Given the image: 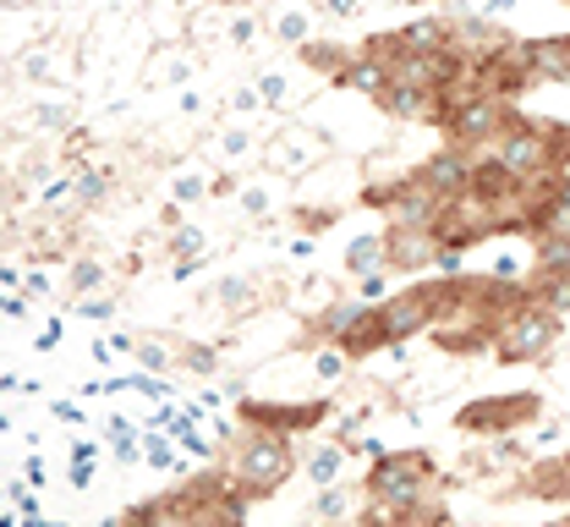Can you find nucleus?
Instances as JSON below:
<instances>
[{"label":"nucleus","instance_id":"7c9ffc66","mask_svg":"<svg viewBox=\"0 0 570 527\" xmlns=\"http://www.w3.org/2000/svg\"><path fill=\"white\" fill-rule=\"evenodd\" d=\"M209 149L219 154V159H225V165H236V159H247V154H253V138H247V133H236V127H230V133H219V138H214Z\"/></svg>","mask_w":570,"mask_h":527},{"label":"nucleus","instance_id":"49530a36","mask_svg":"<svg viewBox=\"0 0 570 527\" xmlns=\"http://www.w3.org/2000/svg\"><path fill=\"white\" fill-rule=\"evenodd\" d=\"M412 6H417V0H412Z\"/></svg>","mask_w":570,"mask_h":527},{"label":"nucleus","instance_id":"79ce46f5","mask_svg":"<svg viewBox=\"0 0 570 527\" xmlns=\"http://www.w3.org/2000/svg\"><path fill=\"white\" fill-rule=\"evenodd\" d=\"M346 451H356V456H367V461H373V456H384V446H379V440H346Z\"/></svg>","mask_w":570,"mask_h":527},{"label":"nucleus","instance_id":"37998d69","mask_svg":"<svg viewBox=\"0 0 570 527\" xmlns=\"http://www.w3.org/2000/svg\"><path fill=\"white\" fill-rule=\"evenodd\" d=\"M0 313H6V319H22V313H28V297H0Z\"/></svg>","mask_w":570,"mask_h":527},{"label":"nucleus","instance_id":"e433bc0d","mask_svg":"<svg viewBox=\"0 0 570 527\" xmlns=\"http://www.w3.org/2000/svg\"><path fill=\"white\" fill-rule=\"evenodd\" d=\"M33 116H39V127H56V133H61V127H71V110H61V105H39Z\"/></svg>","mask_w":570,"mask_h":527},{"label":"nucleus","instance_id":"2eb2a0df","mask_svg":"<svg viewBox=\"0 0 570 527\" xmlns=\"http://www.w3.org/2000/svg\"><path fill=\"white\" fill-rule=\"evenodd\" d=\"M527 500H549V506H566L570 500V461H532L527 467V484H521Z\"/></svg>","mask_w":570,"mask_h":527},{"label":"nucleus","instance_id":"b1692460","mask_svg":"<svg viewBox=\"0 0 570 527\" xmlns=\"http://www.w3.org/2000/svg\"><path fill=\"white\" fill-rule=\"evenodd\" d=\"M275 39L281 45H307L313 39V11L307 6H285L281 17H275Z\"/></svg>","mask_w":570,"mask_h":527},{"label":"nucleus","instance_id":"ea45409f","mask_svg":"<svg viewBox=\"0 0 570 527\" xmlns=\"http://www.w3.org/2000/svg\"><path fill=\"white\" fill-rule=\"evenodd\" d=\"M236 110H258L264 105V94H253V88H236V99H230Z\"/></svg>","mask_w":570,"mask_h":527},{"label":"nucleus","instance_id":"412c9836","mask_svg":"<svg viewBox=\"0 0 570 527\" xmlns=\"http://www.w3.org/2000/svg\"><path fill=\"white\" fill-rule=\"evenodd\" d=\"M346 270H352V275H373V270H390V253H384V231H379V236H373V231H367V236H356L352 247H346Z\"/></svg>","mask_w":570,"mask_h":527},{"label":"nucleus","instance_id":"7ed1b4c3","mask_svg":"<svg viewBox=\"0 0 570 527\" xmlns=\"http://www.w3.org/2000/svg\"><path fill=\"white\" fill-rule=\"evenodd\" d=\"M296 435H275V429H247L242 440H236V451H230V478H236V489L247 495V500H269L275 489H281L285 478L296 472Z\"/></svg>","mask_w":570,"mask_h":527},{"label":"nucleus","instance_id":"c9c22d12","mask_svg":"<svg viewBox=\"0 0 570 527\" xmlns=\"http://www.w3.org/2000/svg\"><path fill=\"white\" fill-rule=\"evenodd\" d=\"M142 456H148L154 467H176V456H170V440H159V435H148V446H142Z\"/></svg>","mask_w":570,"mask_h":527},{"label":"nucleus","instance_id":"c85d7f7f","mask_svg":"<svg viewBox=\"0 0 570 527\" xmlns=\"http://www.w3.org/2000/svg\"><path fill=\"white\" fill-rule=\"evenodd\" d=\"M291 221L302 226V236H318V231H330L341 221V209H335V204H330V209H324V204H302V209H291Z\"/></svg>","mask_w":570,"mask_h":527},{"label":"nucleus","instance_id":"6e6552de","mask_svg":"<svg viewBox=\"0 0 570 527\" xmlns=\"http://www.w3.org/2000/svg\"><path fill=\"white\" fill-rule=\"evenodd\" d=\"M236 418L242 429H275V435H313L330 418V396L318 401H258V396H236Z\"/></svg>","mask_w":570,"mask_h":527},{"label":"nucleus","instance_id":"4be33fe9","mask_svg":"<svg viewBox=\"0 0 570 527\" xmlns=\"http://www.w3.org/2000/svg\"><path fill=\"white\" fill-rule=\"evenodd\" d=\"M341 467H346V440H341V446L324 440L318 451H307V478H313V484H335Z\"/></svg>","mask_w":570,"mask_h":527},{"label":"nucleus","instance_id":"dca6fc26","mask_svg":"<svg viewBox=\"0 0 570 527\" xmlns=\"http://www.w3.org/2000/svg\"><path fill=\"white\" fill-rule=\"evenodd\" d=\"M296 56H302L307 72H318L324 82H335V77L346 72V61H352L356 50L352 45H341V39H307V45H296Z\"/></svg>","mask_w":570,"mask_h":527},{"label":"nucleus","instance_id":"ddd939ff","mask_svg":"<svg viewBox=\"0 0 570 527\" xmlns=\"http://www.w3.org/2000/svg\"><path fill=\"white\" fill-rule=\"evenodd\" d=\"M390 77H395V67H390L384 56H367V50H356L352 61H346V72L335 77L330 88H346V94H362V99H373V105H379V94L390 88Z\"/></svg>","mask_w":570,"mask_h":527},{"label":"nucleus","instance_id":"4c0bfd02","mask_svg":"<svg viewBox=\"0 0 570 527\" xmlns=\"http://www.w3.org/2000/svg\"><path fill=\"white\" fill-rule=\"evenodd\" d=\"M77 313H88V319H110V313H116V302H110V297H94V292H88V297L77 302Z\"/></svg>","mask_w":570,"mask_h":527},{"label":"nucleus","instance_id":"cd10ccee","mask_svg":"<svg viewBox=\"0 0 570 527\" xmlns=\"http://www.w3.org/2000/svg\"><path fill=\"white\" fill-rule=\"evenodd\" d=\"M313 517H318V523H341V517H352V506H346V495H341L335 484H318V495H313Z\"/></svg>","mask_w":570,"mask_h":527},{"label":"nucleus","instance_id":"a18cd8bd","mask_svg":"<svg viewBox=\"0 0 570 527\" xmlns=\"http://www.w3.org/2000/svg\"><path fill=\"white\" fill-rule=\"evenodd\" d=\"M510 6H515V0H489V6H483V17H504Z\"/></svg>","mask_w":570,"mask_h":527},{"label":"nucleus","instance_id":"f257e3e1","mask_svg":"<svg viewBox=\"0 0 570 527\" xmlns=\"http://www.w3.org/2000/svg\"><path fill=\"white\" fill-rule=\"evenodd\" d=\"M367 523H412L417 506L439 489V467L428 451H384L367 461Z\"/></svg>","mask_w":570,"mask_h":527},{"label":"nucleus","instance_id":"f704fd0d","mask_svg":"<svg viewBox=\"0 0 570 527\" xmlns=\"http://www.w3.org/2000/svg\"><path fill=\"white\" fill-rule=\"evenodd\" d=\"M258 94H264V105H269V110H281V105H285V77L269 72L264 82H258Z\"/></svg>","mask_w":570,"mask_h":527},{"label":"nucleus","instance_id":"6ab92c4d","mask_svg":"<svg viewBox=\"0 0 570 527\" xmlns=\"http://www.w3.org/2000/svg\"><path fill=\"white\" fill-rule=\"evenodd\" d=\"M570 270V231L532 236V275H566Z\"/></svg>","mask_w":570,"mask_h":527},{"label":"nucleus","instance_id":"39448f33","mask_svg":"<svg viewBox=\"0 0 570 527\" xmlns=\"http://www.w3.org/2000/svg\"><path fill=\"white\" fill-rule=\"evenodd\" d=\"M560 319H566V313H554L549 302L532 297L527 308H515V313L499 324L494 358L504 369H515V363H549L554 347H560Z\"/></svg>","mask_w":570,"mask_h":527},{"label":"nucleus","instance_id":"a19ab883","mask_svg":"<svg viewBox=\"0 0 570 527\" xmlns=\"http://www.w3.org/2000/svg\"><path fill=\"white\" fill-rule=\"evenodd\" d=\"M219 302H247V281H225V286H219Z\"/></svg>","mask_w":570,"mask_h":527},{"label":"nucleus","instance_id":"2f4dec72","mask_svg":"<svg viewBox=\"0 0 570 527\" xmlns=\"http://www.w3.org/2000/svg\"><path fill=\"white\" fill-rule=\"evenodd\" d=\"M170 253H176V258H198V253H204V231L176 221V226H170Z\"/></svg>","mask_w":570,"mask_h":527},{"label":"nucleus","instance_id":"72a5a7b5","mask_svg":"<svg viewBox=\"0 0 570 527\" xmlns=\"http://www.w3.org/2000/svg\"><path fill=\"white\" fill-rule=\"evenodd\" d=\"M269 204H275L269 187H242V209H247L253 221H269Z\"/></svg>","mask_w":570,"mask_h":527},{"label":"nucleus","instance_id":"a211bd4d","mask_svg":"<svg viewBox=\"0 0 570 527\" xmlns=\"http://www.w3.org/2000/svg\"><path fill=\"white\" fill-rule=\"evenodd\" d=\"M367 308H373V302H367V297H356V302H330L324 313H313V324H307V335H313V341H341V335L352 330V324H356V319H362V313H367Z\"/></svg>","mask_w":570,"mask_h":527},{"label":"nucleus","instance_id":"bb28decb","mask_svg":"<svg viewBox=\"0 0 570 527\" xmlns=\"http://www.w3.org/2000/svg\"><path fill=\"white\" fill-rule=\"evenodd\" d=\"M176 369H187V374H198V379H214V374H219V352H214V347H204V341H187Z\"/></svg>","mask_w":570,"mask_h":527},{"label":"nucleus","instance_id":"5701e85b","mask_svg":"<svg viewBox=\"0 0 570 527\" xmlns=\"http://www.w3.org/2000/svg\"><path fill=\"white\" fill-rule=\"evenodd\" d=\"M132 352H138V363H142V369H159V374L181 363V352H176V341H170V335H142V341L132 347Z\"/></svg>","mask_w":570,"mask_h":527},{"label":"nucleus","instance_id":"473e14b6","mask_svg":"<svg viewBox=\"0 0 570 527\" xmlns=\"http://www.w3.org/2000/svg\"><path fill=\"white\" fill-rule=\"evenodd\" d=\"M170 193H176V204H198V198L209 193V182H204V176H193V170H181Z\"/></svg>","mask_w":570,"mask_h":527},{"label":"nucleus","instance_id":"20e7f679","mask_svg":"<svg viewBox=\"0 0 570 527\" xmlns=\"http://www.w3.org/2000/svg\"><path fill=\"white\" fill-rule=\"evenodd\" d=\"M566 121H532V116H521V110H510V121H504V133H499L494 154L515 170V176H527V182H538V176H549L554 170V159L566 149Z\"/></svg>","mask_w":570,"mask_h":527},{"label":"nucleus","instance_id":"0eeeda50","mask_svg":"<svg viewBox=\"0 0 570 527\" xmlns=\"http://www.w3.org/2000/svg\"><path fill=\"white\" fill-rule=\"evenodd\" d=\"M543 401L538 390H515V396H483V401H466L455 412V429L472 435V440H499V435H515L527 423H538Z\"/></svg>","mask_w":570,"mask_h":527},{"label":"nucleus","instance_id":"423d86ee","mask_svg":"<svg viewBox=\"0 0 570 527\" xmlns=\"http://www.w3.org/2000/svg\"><path fill=\"white\" fill-rule=\"evenodd\" d=\"M362 209H373L384 226H428L444 215V198L428 187L417 170H406V176H384V182H367L362 187Z\"/></svg>","mask_w":570,"mask_h":527},{"label":"nucleus","instance_id":"c03bdc74","mask_svg":"<svg viewBox=\"0 0 570 527\" xmlns=\"http://www.w3.org/2000/svg\"><path fill=\"white\" fill-rule=\"evenodd\" d=\"M253 33H258V28H253V17H242V22H236V28H230V39H236V45H247V39H253Z\"/></svg>","mask_w":570,"mask_h":527},{"label":"nucleus","instance_id":"aec40b11","mask_svg":"<svg viewBox=\"0 0 570 527\" xmlns=\"http://www.w3.org/2000/svg\"><path fill=\"white\" fill-rule=\"evenodd\" d=\"M395 33H401V50H444L450 45V17H417Z\"/></svg>","mask_w":570,"mask_h":527},{"label":"nucleus","instance_id":"9d476101","mask_svg":"<svg viewBox=\"0 0 570 527\" xmlns=\"http://www.w3.org/2000/svg\"><path fill=\"white\" fill-rule=\"evenodd\" d=\"M472 165H478V154L455 149V144H439V149L417 165V176H423L444 204H455V198H466V193H472Z\"/></svg>","mask_w":570,"mask_h":527},{"label":"nucleus","instance_id":"c756f323","mask_svg":"<svg viewBox=\"0 0 570 527\" xmlns=\"http://www.w3.org/2000/svg\"><path fill=\"white\" fill-rule=\"evenodd\" d=\"M313 369H318V379H341L346 369H352V358H346V347H341V341H324V347H318V358H313Z\"/></svg>","mask_w":570,"mask_h":527},{"label":"nucleus","instance_id":"393cba45","mask_svg":"<svg viewBox=\"0 0 570 527\" xmlns=\"http://www.w3.org/2000/svg\"><path fill=\"white\" fill-rule=\"evenodd\" d=\"M527 286H532V297L549 302L554 313H570V270L566 275H527Z\"/></svg>","mask_w":570,"mask_h":527},{"label":"nucleus","instance_id":"58836bf2","mask_svg":"<svg viewBox=\"0 0 570 527\" xmlns=\"http://www.w3.org/2000/svg\"><path fill=\"white\" fill-rule=\"evenodd\" d=\"M324 17H341V22H352V17H362V0H324Z\"/></svg>","mask_w":570,"mask_h":527},{"label":"nucleus","instance_id":"f8f14e48","mask_svg":"<svg viewBox=\"0 0 570 527\" xmlns=\"http://www.w3.org/2000/svg\"><path fill=\"white\" fill-rule=\"evenodd\" d=\"M379 110L395 116V121H428V127H433V116H439V88H423V82H412V77H390V88L379 94Z\"/></svg>","mask_w":570,"mask_h":527},{"label":"nucleus","instance_id":"f03ea898","mask_svg":"<svg viewBox=\"0 0 570 527\" xmlns=\"http://www.w3.org/2000/svg\"><path fill=\"white\" fill-rule=\"evenodd\" d=\"M510 110H515L510 99H499V94L478 88V82L466 77V82H455V88H439V116H433V127L444 133V144H455V149H466V154H483L499 144Z\"/></svg>","mask_w":570,"mask_h":527},{"label":"nucleus","instance_id":"9b49d317","mask_svg":"<svg viewBox=\"0 0 570 527\" xmlns=\"http://www.w3.org/2000/svg\"><path fill=\"white\" fill-rule=\"evenodd\" d=\"M384 253H390V270L395 275H417V270L433 264L439 236L428 226H384Z\"/></svg>","mask_w":570,"mask_h":527},{"label":"nucleus","instance_id":"a878e982","mask_svg":"<svg viewBox=\"0 0 570 527\" xmlns=\"http://www.w3.org/2000/svg\"><path fill=\"white\" fill-rule=\"evenodd\" d=\"M99 286H105V264H99V258H77L67 275V292L71 297H88V292H99Z\"/></svg>","mask_w":570,"mask_h":527},{"label":"nucleus","instance_id":"f3484780","mask_svg":"<svg viewBox=\"0 0 570 527\" xmlns=\"http://www.w3.org/2000/svg\"><path fill=\"white\" fill-rule=\"evenodd\" d=\"M532 67L543 82H560L570 88V33H549V39H532Z\"/></svg>","mask_w":570,"mask_h":527},{"label":"nucleus","instance_id":"1a4fd4ad","mask_svg":"<svg viewBox=\"0 0 570 527\" xmlns=\"http://www.w3.org/2000/svg\"><path fill=\"white\" fill-rule=\"evenodd\" d=\"M527 187H532V182L515 176L494 149L478 154V165H472V198H478V204H489V209H499V215H504V209H521Z\"/></svg>","mask_w":570,"mask_h":527},{"label":"nucleus","instance_id":"4468645a","mask_svg":"<svg viewBox=\"0 0 570 527\" xmlns=\"http://www.w3.org/2000/svg\"><path fill=\"white\" fill-rule=\"evenodd\" d=\"M264 159L275 165V170H307V165H318L324 159V144L318 138H307V127H285V133H275L269 144H264Z\"/></svg>","mask_w":570,"mask_h":527}]
</instances>
